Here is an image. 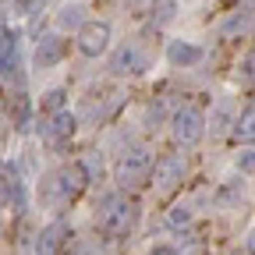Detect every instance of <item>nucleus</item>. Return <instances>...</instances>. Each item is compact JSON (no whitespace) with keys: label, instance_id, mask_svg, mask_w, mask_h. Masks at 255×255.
I'll list each match as a JSON object with an SVG mask.
<instances>
[{"label":"nucleus","instance_id":"obj_1","mask_svg":"<svg viewBox=\"0 0 255 255\" xmlns=\"http://www.w3.org/2000/svg\"><path fill=\"white\" fill-rule=\"evenodd\" d=\"M85 184H89V177H85L82 163H64V167H57L53 174L43 177L39 199H43L50 209H64V206H71L82 191H85Z\"/></svg>","mask_w":255,"mask_h":255},{"label":"nucleus","instance_id":"obj_2","mask_svg":"<svg viewBox=\"0 0 255 255\" xmlns=\"http://www.w3.org/2000/svg\"><path fill=\"white\" fill-rule=\"evenodd\" d=\"M138 216H142V206L128 195H110L103 206H100V216H96V227H100L107 238H128L135 227H138Z\"/></svg>","mask_w":255,"mask_h":255},{"label":"nucleus","instance_id":"obj_3","mask_svg":"<svg viewBox=\"0 0 255 255\" xmlns=\"http://www.w3.org/2000/svg\"><path fill=\"white\" fill-rule=\"evenodd\" d=\"M152 167H156V159L145 145H131V149H124L117 156V163H114V181L121 188H138L152 177Z\"/></svg>","mask_w":255,"mask_h":255},{"label":"nucleus","instance_id":"obj_4","mask_svg":"<svg viewBox=\"0 0 255 255\" xmlns=\"http://www.w3.org/2000/svg\"><path fill=\"white\" fill-rule=\"evenodd\" d=\"M170 135H174V142L181 145V149H188V145H199L202 138H206V114L199 110V107H177L174 110V117H170Z\"/></svg>","mask_w":255,"mask_h":255},{"label":"nucleus","instance_id":"obj_5","mask_svg":"<svg viewBox=\"0 0 255 255\" xmlns=\"http://www.w3.org/2000/svg\"><path fill=\"white\" fill-rule=\"evenodd\" d=\"M184 174H188V159H184V152H167V156H159L156 159V167H152V184H156V191H174L181 181H184Z\"/></svg>","mask_w":255,"mask_h":255},{"label":"nucleus","instance_id":"obj_6","mask_svg":"<svg viewBox=\"0 0 255 255\" xmlns=\"http://www.w3.org/2000/svg\"><path fill=\"white\" fill-rule=\"evenodd\" d=\"M110 36H114V28H110V21H85L82 28H78V36H75V43H78V50L85 53V57H103L107 50H110Z\"/></svg>","mask_w":255,"mask_h":255},{"label":"nucleus","instance_id":"obj_7","mask_svg":"<svg viewBox=\"0 0 255 255\" xmlns=\"http://www.w3.org/2000/svg\"><path fill=\"white\" fill-rule=\"evenodd\" d=\"M110 71L114 75H131V78L145 75L149 71V53H142V46H135V43H124L110 57Z\"/></svg>","mask_w":255,"mask_h":255},{"label":"nucleus","instance_id":"obj_8","mask_svg":"<svg viewBox=\"0 0 255 255\" xmlns=\"http://www.w3.org/2000/svg\"><path fill=\"white\" fill-rule=\"evenodd\" d=\"M68 238H71V227L64 220L46 223L36 238V255H60V248H68Z\"/></svg>","mask_w":255,"mask_h":255},{"label":"nucleus","instance_id":"obj_9","mask_svg":"<svg viewBox=\"0 0 255 255\" xmlns=\"http://www.w3.org/2000/svg\"><path fill=\"white\" fill-rule=\"evenodd\" d=\"M68 39L64 36H43L39 39V46H36V53H32V64L36 68H57V64L68 57Z\"/></svg>","mask_w":255,"mask_h":255},{"label":"nucleus","instance_id":"obj_10","mask_svg":"<svg viewBox=\"0 0 255 255\" xmlns=\"http://www.w3.org/2000/svg\"><path fill=\"white\" fill-rule=\"evenodd\" d=\"M202 57H206V50L191 39H170L167 43V64L170 68H195Z\"/></svg>","mask_w":255,"mask_h":255},{"label":"nucleus","instance_id":"obj_11","mask_svg":"<svg viewBox=\"0 0 255 255\" xmlns=\"http://www.w3.org/2000/svg\"><path fill=\"white\" fill-rule=\"evenodd\" d=\"M75 131H78V117H75L71 110H60V114L50 117V124H43V135H46L50 142H68Z\"/></svg>","mask_w":255,"mask_h":255},{"label":"nucleus","instance_id":"obj_12","mask_svg":"<svg viewBox=\"0 0 255 255\" xmlns=\"http://www.w3.org/2000/svg\"><path fill=\"white\" fill-rule=\"evenodd\" d=\"M231 131H234V138H238L241 145H255V100L234 117V128H231Z\"/></svg>","mask_w":255,"mask_h":255},{"label":"nucleus","instance_id":"obj_13","mask_svg":"<svg viewBox=\"0 0 255 255\" xmlns=\"http://www.w3.org/2000/svg\"><path fill=\"white\" fill-rule=\"evenodd\" d=\"M245 199V177H227L216 191V202L220 206H238Z\"/></svg>","mask_w":255,"mask_h":255},{"label":"nucleus","instance_id":"obj_14","mask_svg":"<svg viewBox=\"0 0 255 255\" xmlns=\"http://www.w3.org/2000/svg\"><path fill=\"white\" fill-rule=\"evenodd\" d=\"M57 25H60V28H75V32H78V28L85 25V7H82V4H64V7L57 11Z\"/></svg>","mask_w":255,"mask_h":255},{"label":"nucleus","instance_id":"obj_15","mask_svg":"<svg viewBox=\"0 0 255 255\" xmlns=\"http://www.w3.org/2000/svg\"><path fill=\"white\" fill-rule=\"evenodd\" d=\"M167 223L174 231H188L191 223H195V209H191L188 202H177V206H170V213H167Z\"/></svg>","mask_w":255,"mask_h":255},{"label":"nucleus","instance_id":"obj_16","mask_svg":"<svg viewBox=\"0 0 255 255\" xmlns=\"http://www.w3.org/2000/svg\"><path fill=\"white\" fill-rule=\"evenodd\" d=\"M248 28H252V11H234L227 21L220 25V36L231 39V36H238V32H248Z\"/></svg>","mask_w":255,"mask_h":255},{"label":"nucleus","instance_id":"obj_17","mask_svg":"<svg viewBox=\"0 0 255 255\" xmlns=\"http://www.w3.org/2000/svg\"><path fill=\"white\" fill-rule=\"evenodd\" d=\"M11 121H14L18 131H25V128H28V96H25V92H18L14 100H11Z\"/></svg>","mask_w":255,"mask_h":255},{"label":"nucleus","instance_id":"obj_18","mask_svg":"<svg viewBox=\"0 0 255 255\" xmlns=\"http://www.w3.org/2000/svg\"><path fill=\"white\" fill-rule=\"evenodd\" d=\"M177 18V0H156L152 4V21L156 25H170Z\"/></svg>","mask_w":255,"mask_h":255},{"label":"nucleus","instance_id":"obj_19","mask_svg":"<svg viewBox=\"0 0 255 255\" xmlns=\"http://www.w3.org/2000/svg\"><path fill=\"white\" fill-rule=\"evenodd\" d=\"M82 170H85L89 181H103V156H100V152H89V156L82 159Z\"/></svg>","mask_w":255,"mask_h":255},{"label":"nucleus","instance_id":"obj_20","mask_svg":"<svg viewBox=\"0 0 255 255\" xmlns=\"http://www.w3.org/2000/svg\"><path fill=\"white\" fill-rule=\"evenodd\" d=\"M234 167H238L241 177H252V174H255V149H252V145L241 149V152L234 156Z\"/></svg>","mask_w":255,"mask_h":255},{"label":"nucleus","instance_id":"obj_21","mask_svg":"<svg viewBox=\"0 0 255 255\" xmlns=\"http://www.w3.org/2000/svg\"><path fill=\"white\" fill-rule=\"evenodd\" d=\"M64 96H68L64 89H50V92L43 96V110H46V114H60V110H64Z\"/></svg>","mask_w":255,"mask_h":255},{"label":"nucleus","instance_id":"obj_22","mask_svg":"<svg viewBox=\"0 0 255 255\" xmlns=\"http://www.w3.org/2000/svg\"><path fill=\"white\" fill-rule=\"evenodd\" d=\"M227 124L234 128V121L227 117V107H220V110H213V124H206V128H213V138H220L223 131H227Z\"/></svg>","mask_w":255,"mask_h":255},{"label":"nucleus","instance_id":"obj_23","mask_svg":"<svg viewBox=\"0 0 255 255\" xmlns=\"http://www.w3.org/2000/svg\"><path fill=\"white\" fill-rule=\"evenodd\" d=\"M163 121H167V107H163V103H149V110H145V124H149V128H159Z\"/></svg>","mask_w":255,"mask_h":255},{"label":"nucleus","instance_id":"obj_24","mask_svg":"<svg viewBox=\"0 0 255 255\" xmlns=\"http://www.w3.org/2000/svg\"><path fill=\"white\" fill-rule=\"evenodd\" d=\"M241 71H245V78H248V82H255V46L245 53V60H241Z\"/></svg>","mask_w":255,"mask_h":255},{"label":"nucleus","instance_id":"obj_25","mask_svg":"<svg viewBox=\"0 0 255 255\" xmlns=\"http://www.w3.org/2000/svg\"><path fill=\"white\" fill-rule=\"evenodd\" d=\"M43 4H46V0H18V11L36 14V11H43Z\"/></svg>","mask_w":255,"mask_h":255},{"label":"nucleus","instance_id":"obj_26","mask_svg":"<svg viewBox=\"0 0 255 255\" xmlns=\"http://www.w3.org/2000/svg\"><path fill=\"white\" fill-rule=\"evenodd\" d=\"M245 252H248V255H255V227L245 234Z\"/></svg>","mask_w":255,"mask_h":255},{"label":"nucleus","instance_id":"obj_27","mask_svg":"<svg viewBox=\"0 0 255 255\" xmlns=\"http://www.w3.org/2000/svg\"><path fill=\"white\" fill-rule=\"evenodd\" d=\"M7 206V184H4V174H0V209Z\"/></svg>","mask_w":255,"mask_h":255},{"label":"nucleus","instance_id":"obj_28","mask_svg":"<svg viewBox=\"0 0 255 255\" xmlns=\"http://www.w3.org/2000/svg\"><path fill=\"white\" fill-rule=\"evenodd\" d=\"M152 255H177L174 248H152Z\"/></svg>","mask_w":255,"mask_h":255},{"label":"nucleus","instance_id":"obj_29","mask_svg":"<svg viewBox=\"0 0 255 255\" xmlns=\"http://www.w3.org/2000/svg\"><path fill=\"white\" fill-rule=\"evenodd\" d=\"M128 4H135V7H142V4H152V0H128Z\"/></svg>","mask_w":255,"mask_h":255},{"label":"nucleus","instance_id":"obj_30","mask_svg":"<svg viewBox=\"0 0 255 255\" xmlns=\"http://www.w3.org/2000/svg\"><path fill=\"white\" fill-rule=\"evenodd\" d=\"M245 4H248V7H255V0H245Z\"/></svg>","mask_w":255,"mask_h":255},{"label":"nucleus","instance_id":"obj_31","mask_svg":"<svg viewBox=\"0 0 255 255\" xmlns=\"http://www.w3.org/2000/svg\"><path fill=\"white\" fill-rule=\"evenodd\" d=\"M227 255H241V252H227Z\"/></svg>","mask_w":255,"mask_h":255},{"label":"nucleus","instance_id":"obj_32","mask_svg":"<svg viewBox=\"0 0 255 255\" xmlns=\"http://www.w3.org/2000/svg\"><path fill=\"white\" fill-rule=\"evenodd\" d=\"M0 36H4V32H0Z\"/></svg>","mask_w":255,"mask_h":255}]
</instances>
